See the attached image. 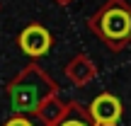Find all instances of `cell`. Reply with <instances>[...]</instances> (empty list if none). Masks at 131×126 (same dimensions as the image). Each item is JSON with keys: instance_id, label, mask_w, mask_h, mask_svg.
<instances>
[{"instance_id": "277c9868", "label": "cell", "mask_w": 131, "mask_h": 126, "mask_svg": "<svg viewBox=\"0 0 131 126\" xmlns=\"http://www.w3.org/2000/svg\"><path fill=\"white\" fill-rule=\"evenodd\" d=\"M5 126H32L29 121H24V119H12V121H7Z\"/></svg>"}, {"instance_id": "5b68a950", "label": "cell", "mask_w": 131, "mask_h": 126, "mask_svg": "<svg viewBox=\"0 0 131 126\" xmlns=\"http://www.w3.org/2000/svg\"><path fill=\"white\" fill-rule=\"evenodd\" d=\"M63 126H85L83 121H78V119H70V121H66Z\"/></svg>"}, {"instance_id": "7a4b0ae2", "label": "cell", "mask_w": 131, "mask_h": 126, "mask_svg": "<svg viewBox=\"0 0 131 126\" xmlns=\"http://www.w3.org/2000/svg\"><path fill=\"white\" fill-rule=\"evenodd\" d=\"M90 114H92V119L100 126H112L122 117V104H119V99L112 97V95H102V97H97L92 102Z\"/></svg>"}, {"instance_id": "3957f363", "label": "cell", "mask_w": 131, "mask_h": 126, "mask_svg": "<svg viewBox=\"0 0 131 126\" xmlns=\"http://www.w3.org/2000/svg\"><path fill=\"white\" fill-rule=\"evenodd\" d=\"M19 46H22V51L29 53V56H41V53H46L49 46H51V37H49V32L44 27L32 24V27H27L22 32Z\"/></svg>"}, {"instance_id": "6da1fadb", "label": "cell", "mask_w": 131, "mask_h": 126, "mask_svg": "<svg viewBox=\"0 0 131 126\" xmlns=\"http://www.w3.org/2000/svg\"><path fill=\"white\" fill-rule=\"evenodd\" d=\"M100 29L107 39H124L129 37L131 32V15L122 7H114V10H107L102 15V22H100Z\"/></svg>"}]
</instances>
